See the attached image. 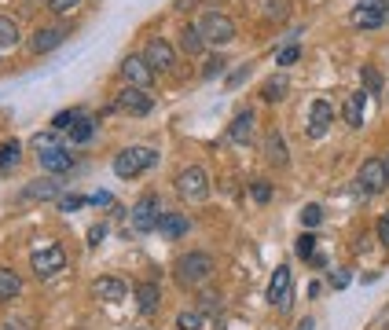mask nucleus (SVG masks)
<instances>
[{
    "label": "nucleus",
    "mask_w": 389,
    "mask_h": 330,
    "mask_svg": "<svg viewBox=\"0 0 389 330\" xmlns=\"http://www.w3.org/2000/svg\"><path fill=\"white\" fill-rule=\"evenodd\" d=\"M213 275V257L209 253H187L176 260V283L180 286H202Z\"/></svg>",
    "instance_id": "f257e3e1"
},
{
    "label": "nucleus",
    "mask_w": 389,
    "mask_h": 330,
    "mask_svg": "<svg viewBox=\"0 0 389 330\" xmlns=\"http://www.w3.org/2000/svg\"><path fill=\"white\" fill-rule=\"evenodd\" d=\"M29 264H34V275L37 279H52L59 272H67V250H62L59 242H44V246H37V250H34Z\"/></svg>",
    "instance_id": "f03ea898"
},
{
    "label": "nucleus",
    "mask_w": 389,
    "mask_h": 330,
    "mask_svg": "<svg viewBox=\"0 0 389 330\" xmlns=\"http://www.w3.org/2000/svg\"><path fill=\"white\" fill-rule=\"evenodd\" d=\"M154 161H158V154L151 151V147H125V151L114 158V173L121 180H133L140 173H147Z\"/></svg>",
    "instance_id": "7ed1b4c3"
},
{
    "label": "nucleus",
    "mask_w": 389,
    "mask_h": 330,
    "mask_svg": "<svg viewBox=\"0 0 389 330\" xmlns=\"http://www.w3.org/2000/svg\"><path fill=\"white\" fill-rule=\"evenodd\" d=\"M199 33H202V41H206V44L224 48V44H232V41H235V22L228 19V15H220V11H206V15H202V22H199Z\"/></svg>",
    "instance_id": "20e7f679"
},
{
    "label": "nucleus",
    "mask_w": 389,
    "mask_h": 330,
    "mask_svg": "<svg viewBox=\"0 0 389 330\" xmlns=\"http://www.w3.org/2000/svg\"><path fill=\"white\" fill-rule=\"evenodd\" d=\"M161 220V206H158V194H143L140 202L128 209V224H133L136 235H147V231H158Z\"/></svg>",
    "instance_id": "39448f33"
},
{
    "label": "nucleus",
    "mask_w": 389,
    "mask_h": 330,
    "mask_svg": "<svg viewBox=\"0 0 389 330\" xmlns=\"http://www.w3.org/2000/svg\"><path fill=\"white\" fill-rule=\"evenodd\" d=\"M176 191L184 198H191V202H202L209 194V176H206L202 165H187V169L176 173Z\"/></svg>",
    "instance_id": "423d86ee"
},
{
    "label": "nucleus",
    "mask_w": 389,
    "mask_h": 330,
    "mask_svg": "<svg viewBox=\"0 0 389 330\" xmlns=\"http://www.w3.org/2000/svg\"><path fill=\"white\" fill-rule=\"evenodd\" d=\"M268 301L279 308V312H286L290 305H294V272H290L286 264H279V268H275V275H272V283H268Z\"/></svg>",
    "instance_id": "0eeeda50"
},
{
    "label": "nucleus",
    "mask_w": 389,
    "mask_h": 330,
    "mask_svg": "<svg viewBox=\"0 0 389 330\" xmlns=\"http://www.w3.org/2000/svg\"><path fill=\"white\" fill-rule=\"evenodd\" d=\"M356 187H360V194H382L389 187V176H385L382 158H367L360 165V173H356Z\"/></svg>",
    "instance_id": "6e6552de"
},
{
    "label": "nucleus",
    "mask_w": 389,
    "mask_h": 330,
    "mask_svg": "<svg viewBox=\"0 0 389 330\" xmlns=\"http://www.w3.org/2000/svg\"><path fill=\"white\" fill-rule=\"evenodd\" d=\"M385 0H360L352 11V26H360V29H378L385 26Z\"/></svg>",
    "instance_id": "1a4fd4ad"
},
{
    "label": "nucleus",
    "mask_w": 389,
    "mask_h": 330,
    "mask_svg": "<svg viewBox=\"0 0 389 330\" xmlns=\"http://www.w3.org/2000/svg\"><path fill=\"white\" fill-rule=\"evenodd\" d=\"M143 59L151 62V70H173V62H176V52H173V44L169 41H161V37H151L147 48H143Z\"/></svg>",
    "instance_id": "9d476101"
},
{
    "label": "nucleus",
    "mask_w": 389,
    "mask_h": 330,
    "mask_svg": "<svg viewBox=\"0 0 389 330\" xmlns=\"http://www.w3.org/2000/svg\"><path fill=\"white\" fill-rule=\"evenodd\" d=\"M118 110L143 118V114H151V110H154V99L147 95V88H133V85H128V88L118 95Z\"/></svg>",
    "instance_id": "9b49d317"
},
{
    "label": "nucleus",
    "mask_w": 389,
    "mask_h": 330,
    "mask_svg": "<svg viewBox=\"0 0 389 330\" xmlns=\"http://www.w3.org/2000/svg\"><path fill=\"white\" fill-rule=\"evenodd\" d=\"M331 125H334V107L327 103V99H312V107H309V136L312 140L327 136Z\"/></svg>",
    "instance_id": "f8f14e48"
},
{
    "label": "nucleus",
    "mask_w": 389,
    "mask_h": 330,
    "mask_svg": "<svg viewBox=\"0 0 389 330\" xmlns=\"http://www.w3.org/2000/svg\"><path fill=\"white\" fill-rule=\"evenodd\" d=\"M121 74H125V81L133 88H147L151 81H154V70H151V62L143 59V55H128L125 62H121Z\"/></svg>",
    "instance_id": "ddd939ff"
},
{
    "label": "nucleus",
    "mask_w": 389,
    "mask_h": 330,
    "mask_svg": "<svg viewBox=\"0 0 389 330\" xmlns=\"http://www.w3.org/2000/svg\"><path fill=\"white\" fill-rule=\"evenodd\" d=\"M37 161H41V169L52 173V176L67 173L70 165H74V158L67 154V147H48V151H37Z\"/></svg>",
    "instance_id": "4468645a"
},
{
    "label": "nucleus",
    "mask_w": 389,
    "mask_h": 330,
    "mask_svg": "<svg viewBox=\"0 0 389 330\" xmlns=\"http://www.w3.org/2000/svg\"><path fill=\"white\" fill-rule=\"evenodd\" d=\"M62 41H67V29L62 26H41L34 33V41H29V48H34L37 55H44V52H52V48H59Z\"/></svg>",
    "instance_id": "2eb2a0df"
},
{
    "label": "nucleus",
    "mask_w": 389,
    "mask_h": 330,
    "mask_svg": "<svg viewBox=\"0 0 389 330\" xmlns=\"http://www.w3.org/2000/svg\"><path fill=\"white\" fill-rule=\"evenodd\" d=\"M253 136V110H239L232 118V128H228V140L232 143H250Z\"/></svg>",
    "instance_id": "dca6fc26"
},
{
    "label": "nucleus",
    "mask_w": 389,
    "mask_h": 330,
    "mask_svg": "<svg viewBox=\"0 0 389 330\" xmlns=\"http://www.w3.org/2000/svg\"><path fill=\"white\" fill-rule=\"evenodd\" d=\"M136 305H140L143 316L158 312V305H161V290H158V283H140V286H136Z\"/></svg>",
    "instance_id": "f3484780"
},
{
    "label": "nucleus",
    "mask_w": 389,
    "mask_h": 330,
    "mask_svg": "<svg viewBox=\"0 0 389 330\" xmlns=\"http://www.w3.org/2000/svg\"><path fill=\"white\" fill-rule=\"evenodd\" d=\"M158 231H161L166 239H180V235H187V213H161Z\"/></svg>",
    "instance_id": "a211bd4d"
},
{
    "label": "nucleus",
    "mask_w": 389,
    "mask_h": 330,
    "mask_svg": "<svg viewBox=\"0 0 389 330\" xmlns=\"http://www.w3.org/2000/svg\"><path fill=\"white\" fill-rule=\"evenodd\" d=\"M364 110H367V95H364V92H352V95L345 99V110H342V114H345V125H349V128H360V125H364Z\"/></svg>",
    "instance_id": "6ab92c4d"
},
{
    "label": "nucleus",
    "mask_w": 389,
    "mask_h": 330,
    "mask_svg": "<svg viewBox=\"0 0 389 330\" xmlns=\"http://www.w3.org/2000/svg\"><path fill=\"white\" fill-rule=\"evenodd\" d=\"M95 297L107 305H118V301H125V283L121 279H100V283H95Z\"/></svg>",
    "instance_id": "aec40b11"
},
{
    "label": "nucleus",
    "mask_w": 389,
    "mask_h": 330,
    "mask_svg": "<svg viewBox=\"0 0 389 330\" xmlns=\"http://www.w3.org/2000/svg\"><path fill=\"white\" fill-rule=\"evenodd\" d=\"M265 158L272 161V165H286V143H283V132H268L265 136Z\"/></svg>",
    "instance_id": "412c9836"
},
{
    "label": "nucleus",
    "mask_w": 389,
    "mask_h": 330,
    "mask_svg": "<svg viewBox=\"0 0 389 330\" xmlns=\"http://www.w3.org/2000/svg\"><path fill=\"white\" fill-rule=\"evenodd\" d=\"M19 290H22V279H19V272L0 268V301H11V297H19Z\"/></svg>",
    "instance_id": "4be33fe9"
},
{
    "label": "nucleus",
    "mask_w": 389,
    "mask_h": 330,
    "mask_svg": "<svg viewBox=\"0 0 389 330\" xmlns=\"http://www.w3.org/2000/svg\"><path fill=\"white\" fill-rule=\"evenodd\" d=\"M286 88H290V85H286L283 74H279V77H268L265 85H261V99H265V103H279V99L286 95Z\"/></svg>",
    "instance_id": "5701e85b"
},
{
    "label": "nucleus",
    "mask_w": 389,
    "mask_h": 330,
    "mask_svg": "<svg viewBox=\"0 0 389 330\" xmlns=\"http://www.w3.org/2000/svg\"><path fill=\"white\" fill-rule=\"evenodd\" d=\"M15 44H19V26H15V19H8V15H0V52H8Z\"/></svg>",
    "instance_id": "b1692460"
},
{
    "label": "nucleus",
    "mask_w": 389,
    "mask_h": 330,
    "mask_svg": "<svg viewBox=\"0 0 389 330\" xmlns=\"http://www.w3.org/2000/svg\"><path fill=\"white\" fill-rule=\"evenodd\" d=\"M180 48L187 55H199L202 48H206V41H202V33H199V26H187L184 33H180Z\"/></svg>",
    "instance_id": "393cba45"
},
{
    "label": "nucleus",
    "mask_w": 389,
    "mask_h": 330,
    "mask_svg": "<svg viewBox=\"0 0 389 330\" xmlns=\"http://www.w3.org/2000/svg\"><path fill=\"white\" fill-rule=\"evenodd\" d=\"M92 132H95V121L88 118V114H81V118L74 121V128H70V140H74V143H88Z\"/></svg>",
    "instance_id": "a878e982"
},
{
    "label": "nucleus",
    "mask_w": 389,
    "mask_h": 330,
    "mask_svg": "<svg viewBox=\"0 0 389 330\" xmlns=\"http://www.w3.org/2000/svg\"><path fill=\"white\" fill-rule=\"evenodd\" d=\"M59 194V184L55 180H37V184H29L22 191V198H55Z\"/></svg>",
    "instance_id": "bb28decb"
},
{
    "label": "nucleus",
    "mask_w": 389,
    "mask_h": 330,
    "mask_svg": "<svg viewBox=\"0 0 389 330\" xmlns=\"http://www.w3.org/2000/svg\"><path fill=\"white\" fill-rule=\"evenodd\" d=\"M19 158H22V147L15 143V140L0 147V169H4V173H8V169H15V165H19Z\"/></svg>",
    "instance_id": "cd10ccee"
},
{
    "label": "nucleus",
    "mask_w": 389,
    "mask_h": 330,
    "mask_svg": "<svg viewBox=\"0 0 389 330\" xmlns=\"http://www.w3.org/2000/svg\"><path fill=\"white\" fill-rule=\"evenodd\" d=\"M77 118H81V110H59L52 118V132H70Z\"/></svg>",
    "instance_id": "c85d7f7f"
},
{
    "label": "nucleus",
    "mask_w": 389,
    "mask_h": 330,
    "mask_svg": "<svg viewBox=\"0 0 389 330\" xmlns=\"http://www.w3.org/2000/svg\"><path fill=\"white\" fill-rule=\"evenodd\" d=\"M360 77H364V88H367L371 95H375V92L382 88V77H378V70H375V66H364V70H360Z\"/></svg>",
    "instance_id": "c756f323"
},
{
    "label": "nucleus",
    "mask_w": 389,
    "mask_h": 330,
    "mask_svg": "<svg viewBox=\"0 0 389 330\" xmlns=\"http://www.w3.org/2000/svg\"><path fill=\"white\" fill-rule=\"evenodd\" d=\"M176 326L180 330H199L202 326V312H180V316H176Z\"/></svg>",
    "instance_id": "7c9ffc66"
},
{
    "label": "nucleus",
    "mask_w": 389,
    "mask_h": 330,
    "mask_svg": "<svg viewBox=\"0 0 389 330\" xmlns=\"http://www.w3.org/2000/svg\"><path fill=\"white\" fill-rule=\"evenodd\" d=\"M301 59V48L298 44H286L279 55H275V66H290V62H298Z\"/></svg>",
    "instance_id": "2f4dec72"
},
{
    "label": "nucleus",
    "mask_w": 389,
    "mask_h": 330,
    "mask_svg": "<svg viewBox=\"0 0 389 330\" xmlns=\"http://www.w3.org/2000/svg\"><path fill=\"white\" fill-rule=\"evenodd\" d=\"M294 250H298V257L312 260V257H316V239H312V235H301V239H298V246H294Z\"/></svg>",
    "instance_id": "473e14b6"
},
{
    "label": "nucleus",
    "mask_w": 389,
    "mask_h": 330,
    "mask_svg": "<svg viewBox=\"0 0 389 330\" xmlns=\"http://www.w3.org/2000/svg\"><path fill=\"white\" fill-rule=\"evenodd\" d=\"M319 220H323V209H319V206H305V209H301V224H305V227H316Z\"/></svg>",
    "instance_id": "72a5a7b5"
},
{
    "label": "nucleus",
    "mask_w": 389,
    "mask_h": 330,
    "mask_svg": "<svg viewBox=\"0 0 389 330\" xmlns=\"http://www.w3.org/2000/svg\"><path fill=\"white\" fill-rule=\"evenodd\" d=\"M48 147H59L55 132H37V136H34V151H48Z\"/></svg>",
    "instance_id": "f704fd0d"
},
{
    "label": "nucleus",
    "mask_w": 389,
    "mask_h": 330,
    "mask_svg": "<svg viewBox=\"0 0 389 330\" xmlns=\"http://www.w3.org/2000/svg\"><path fill=\"white\" fill-rule=\"evenodd\" d=\"M253 198H257V202H268V198H272V184H268V180H253Z\"/></svg>",
    "instance_id": "c9c22d12"
},
{
    "label": "nucleus",
    "mask_w": 389,
    "mask_h": 330,
    "mask_svg": "<svg viewBox=\"0 0 389 330\" xmlns=\"http://www.w3.org/2000/svg\"><path fill=\"white\" fill-rule=\"evenodd\" d=\"M77 4H81V0H48V8H52L55 15H70Z\"/></svg>",
    "instance_id": "e433bc0d"
},
{
    "label": "nucleus",
    "mask_w": 389,
    "mask_h": 330,
    "mask_svg": "<svg viewBox=\"0 0 389 330\" xmlns=\"http://www.w3.org/2000/svg\"><path fill=\"white\" fill-rule=\"evenodd\" d=\"M224 66H228V62H224L220 55H213V59H209V62L202 66V77H213V74H220V70H224Z\"/></svg>",
    "instance_id": "4c0bfd02"
},
{
    "label": "nucleus",
    "mask_w": 389,
    "mask_h": 330,
    "mask_svg": "<svg viewBox=\"0 0 389 330\" xmlns=\"http://www.w3.org/2000/svg\"><path fill=\"white\" fill-rule=\"evenodd\" d=\"M85 206V198H77V194H67V198H59V209L62 213H70V209H81Z\"/></svg>",
    "instance_id": "58836bf2"
},
{
    "label": "nucleus",
    "mask_w": 389,
    "mask_h": 330,
    "mask_svg": "<svg viewBox=\"0 0 389 330\" xmlns=\"http://www.w3.org/2000/svg\"><path fill=\"white\" fill-rule=\"evenodd\" d=\"M378 242L389 246V213H382V217H378Z\"/></svg>",
    "instance_id": "ea45409f"
},
{
    "label": "nucleus",
    "mask_w": 389,
    "mask_h": 330,
    "mask_svg": "<svg viewBox=\"0 0 389 330\" xmlns=\"http://www.w3.org/2000/svg\"><path fill=\"white\" fill-rule=\"evenodd\" d=\"M103 235H107V227H103V224L88 227V246H100V242H103Z\"/></svg>",
    "instance_id": "a19ab883"
},
{
    "label": "nucleus",
    "mask_w": 389,
    "mask_h": 330,
    "mask_svg": "<svg viewBox=\"0 0 389 330\" xmlns=\"http://www.w3.org/2000/svg\"><path fill=\"white\" fill-rule=\"evenodd\" d=\"M213 308H220V297L217 293H202V312H213Z\"/></svg>",
    "instance_id": "79ce46f5"
},
{
    "label": "nucleus",
    "mask_w": 389,
    "mask_h": 330,
    "mask_svg": "<svg viewBox=\"0 0 389 330\" xmlns=\"http://www.w3.org/2000/svg\"><path fill=\"white\" fill-rule=\"evenodd\" d=\"M246 74H250V66H242V70H235L232 77H228V85L235 88V85H242V81H246Z\"/></svg>",
    "instance_id": "37998d69"
},
{
    "label": "nucleus",
    "mask_w": 389,
    "mask_h": 330,
    "mask_svg": "<svg viewBox=\"0 0 389 330\" xmlns=\"http://www.w3.org/2000/svg\"><path fill=\"white\" fill-rule=\"evenodd\" d=\"M92 202H95V206H110V202H114V198H110L107 191H100V194H92Z\"/></svg>",
    "instance_id": "c03bdc74"
},
{
    "label": "nucleus",
    "mask_w": 389,
    "mask_h": 330,
    "mask_svg": "<svg viewBox=\"0 0 389 330\" xmlns=\"http://www.w3.org/2000/svg\"><path fill=\"white\" fill-rule=\"evenodd\" d=\"M298 330H312V319H305V323H301Z\"/></svg>",
    "instance_id": "a18cd8bd"
},
{
    "label": "nucleus",
    "mask_w": 389,
    "mask_h": 330,
    "mask_svg": "<svg viewBox=\"0 0 389 330\" xmlns=\"http://www.w3.org/2000/svg\"><path fill=\"white\" fill-rule=\"evenodd\" d=\"M382 165H385V176H389V154H385V158H382Z\"/></svg>",
    "instance_id": "49530a36"
},
{
    "label": "nucleus",
    "mask_w": 389,
    "mask_h": 330,
    "mask_svg": "<svg viewBox=\"0 0 389 330\" xmlns=\"http://www.w3.org/2000/svg\"><path fill=\"white\" fill-rule=\"evenodd\" d=\"M385 19H389V0H385Z\"/></svg>",
    "instance_id": "de8ad7c7"
}]
</instances>
